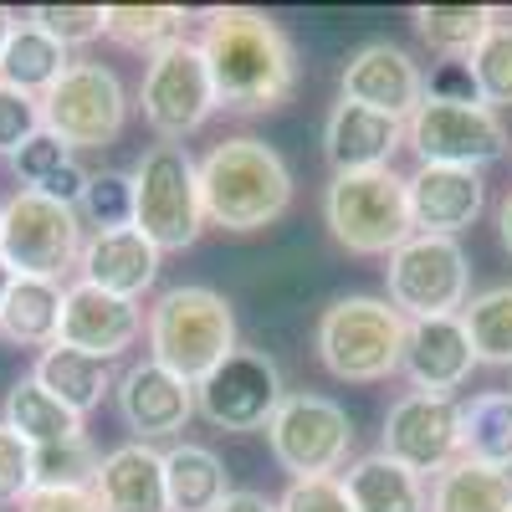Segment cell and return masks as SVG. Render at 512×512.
Returning a JSON list of instances; mask_svg holds the SVG:
<instances>
[{"label": "cell", "instance_id": "obj_28", "mask_svg": "<svg viewBox=\"0 0 512 512\" xmlns=\"http://www.w3.org/2000/svg\"><path fill=\"white\" fill-rule=\"evenodd\" d=\"M0 420L31 446H52V441H67V436H82V415H72L52 390H41L36 374H21L11 390H6V405H0Z\"/></svg>", "mask_w": 512, "mask_h": 512}, {"label": "cell", "instance_id": "obj_12", "mask_svg": "<svg viewBox=\"0 0 512 512\" xmlns=\"http://www.w3.org/2000/svg\"><path fill=\"white\" fill-rule=\"evenodd\" d=\"M405 144L420 164L446 169H482L507 154V128L487 103H451L425 93L420 108L405 118Z\"/></svg>", "mask_w": 512, "mask_h": 512}, {"label": "cell", "instance_id": "obj_45", "mask_svg": "<svg viewBox=\"0 0 512 512\" xmlns=\"http://www.w3.org/2000/svg\"><path fill=\"white\" fill-rule=\"evenodd\" d=\"M16 287V272L6 267V256H0V303H6V292Z\"/></svg>", "mask_w": 512, "mask_h": 512}, {"label": "cell", "instance_id": "obj_17", "mask_svg": "<svg viewBox=\"0 0 512 512\" xmlns=\"http://www.w3.org/2000/svg\"><path fill=\"white\" fill-rule=\"evenodd\" d=\"M144 333V308L128 303V297H113L103 287H88V282H72L67 297H62V338L57 344L67 349H82L93 359H118L139 344Z\"/></svg>", "mask_w": 512, "mask_h": 512}, {"label": "cell", "instance_id": "obj_18", "mask_svg": "<svg viewBox=\"0 0 512 512\" xmlns=\"http://www.w3.org/2000/svg\"><path fill=\"white\" fill-rule=\"evenodd\" d=\"M405 195L415 236H461L466 226H477L487 205V185L477 169H446V164H420L405 180Z\"/></svg>", "mask_w": 512, "mask_h": 512}, {"label": "cell", "instance_id": "obj_21", "mask_svg": "<svg viewBox=\"0 0 512 512\" xmlns=\"http://www.w3.org/2000/svg\"><path fill=\"white\" fill-rule=\"evenodd\" d=\"M477 369V354H472V338H466V323L461 318H425V323H410V338H405V374L420 395H451L461 390Z\"/></svg>", "mask_w": 512, "mask_h": 512}, {"label": "cell", "instance_id": "obj_3", "mask_svg": "<svg viewBox=\"0 0 512 512\" xmlns=\"http://www.w3.org/2000/svg\"><path fill=\"white\" fill-rule=\"evenodd\" d=\"M405 338H410V318L390 303V297H369V292H349L333 297L318 318V364L344 379V384H379L405 369Z\"/></svg>", "mask_w": 512, "mask_h": 512}, {"label": "cell", "instance_id": "obj_1", "mask_svg": "<svg viewBox=\"0 0 512 512\" xmlns=\"http://www.w3.org/2000/svg\"><path fill=\"white\" fill-rule=\"evenodd\" d=\"M200 57L210 67V88L226 113L256 118L277 113L297 93V47L287 31L246 6H221L205 16L200 31Z\"/></svg>", "mask_w": 512, "mask_h": 512}, {"label": "cell", "instance_id": "obj_44", "mask_svg": "<svg viewBox=\"0 0 512 512\" xmlns=\"http://www.w3.org/2000/svg\"><path fill=\"white\" fill-rule=\"evenodd\" d=\"M497 236H502V251H507V262H512V190H507V200L497 210Z\"/></svg>", "mask_w": 512, "mask_h": 512}, {"label": "cell", "instance_id": "obj_5", "mask_svg": "<svg viewBox=\"0 0 512 512\" xmlns=\"http://www.w3.org/2000/svg\"><path fill=\"white\" fill-rule=\"evenodd\" d=\"M328 236L354 256H395L410 236V195L395 169H364V175H333L323 190Z\"/></svg>", "mask_w": 512, "mask_h": 512}, {"label": "cell", "instance_id": "obj_31", "mask_svg": "<svg viewBox=\"0 0 512 512\" xmlns=\"http://www.w3.org/2000/svg\"><path fill=\"white\" fill-rule=\"evenodd\" d=\"M410 21H415V36L436 57L466 62V57L482 47V36L497 26V11L492 6H415Z\"/></svg>", "mask_w": 512, "mask_h": 512}, {"label": "cell", "instance_id": "obj_16", "mask_svg": "<svg viewBox=\"0 0 512 512\" xmlns=\"http://www.w3.org/2000/svg\"><path fill=\"white\" fill-rule=\"evenodd\" d=\"M338 88H344L349 103H364V108L390 113V118H410L425 98V77L405 47L374 36L349 52L344 72H338Z\"/></svg>", "mask_w": 512, "mask_h": 512}, {"label": "cell", "instance_id": "obj_13", "mask_svg": "<svg viewBox=\"0 0 512 512\" xmlns=\"http://www.w3.org/2000/svg\"><path fill=\"white\" fill-rule=\"evenodd\" d=\"M287 400L282 390V369L262 349H236L221 369H210L195 384V410L216 425V431H267L277 405Z\"/></svg>", "mask_w": 512, "mask_h": 512}, {"label": "cell", "instance_id": "obj_40", "mask_svg": "<svg viewBox=\"0 0 512 512\" xmlns=\"http://www.w3.org/2000/svg\"><path fill=\"white\" fill-rule=\"evenodd\" d=\"M36 134H41V98L16 93V88L0 82V154L16 159Z\"/></svg>", "mask_w": 512, "mask_h": 512}, {"label": "cell", "instance_id": "obj_8", "mask_svg": "<svg viewBox=\"0 0 512 512\" xmlns=\"http://www.w3.org/2000/svg\"><path fill=\"white\" fill-rule=\"evenodd\" d=\"M0 256L16 277L57 282L82 256V216L77 205L47 200L36 190H16L0 205Z\"/></svg>", "mask_w": 512, "mask_h": 512}, {"label": "cell", "instance_id": "obj_29", "mask_svg": "<svg viewBox=\"0 0 512 512\" xmlns=\"http://www.w3.org/2000/svg\"><path fill=\"white\" fill-rule=\"evenodd\" d=\"M461 461L512 472V390H487L461 405Z\"/></svg>", "mask_w": 512, "mask_h": 512}, {"label": "cell", "instance_id": "obj_37", "mask_svg": "<svg viewBox=\"0 0 512 512\" xmlns=\"http://www.w3.org/2000/svg\"><path fill=\"white\" fill-rule=\"evenodd\" d=\"M31 26H41L62 47H88L103 36V6H36L26 11Z\"/></svg>", "mask_w": 512, "mask_h": 512}, {"label": "cell", "instance_id": "obj_9", "mask_svg": "<svg viewBox=\"0 0 512 512\" xmlns=\"http://www.w3.org/2000/svg\"><path fill=\"white\" fill-rule=\"evenodd\" d=\"M267 446H272V461L292 482L333 477L354 451V420L338 400L297 390L277 405V415L267 425Z\"/></svg>", "mask_w": 512, "mask_h": 512}, {"label": "cell", "instance_id": "obj_35", "mask_svg": "<svg viewBox=\"0 0 512 512\" xmlns=\"http://www.w3.org/2000/svg\"><path fill=\"white\" fill-rule=\"evenodd\" d=\"M466 72L477 82V98L497 113V108H512V21H497L482 47L466 57Z\"/></svg>", "mask_w": 512, "mask_h": 512}, {"label": "cell", "instance_id": "obj_22", "mask_svg": "<svg viewBox=\"0 0 512 512\" xmlns=\"http://www.w3.org/2000/svg\"><path fill=\"white\" fill-rule=\"evenodd\" d=\"M93 497L103 512H169L164 451H154L144 441L113 446L93 477Z\"/></svg>", "mask_w": 512, "mask_h": 512}, {"label": "cell", "instance_id": "obj_26", "mask_svg": "<svg viewBox=\"0 0 512 512\" xmlns=\"http://www.w3.org/2000/svg\"><path fill=\"white\" fill-rule=\"evenodd\" d=\"M164 487H169V512H216L231 497L226 461L195 441L164 451Z\"/></svg>", "mask_w": 512, "mask_h": 512}, {"label": "cell", "instance_id": "obj_2", "mask_svg": "<svg viewBox=\"0 0 512 512\" xmlns=\"http://www.w3.org/2000/svg\"><path fill=\"white\" fill-rule=\"evenodd\" d=\"M200 205H205V221L221 231L236 236L267 231L292 205V169L267 139H251V134L221 139L200 159Z\"/></svg>", "mask_w": 512, "mask_h": 512}, {"label": "cell", "instance_id": "obj_38", "mask_svg": "<svg viewBox=\"0 0 512 512\" xmlns=\"http://www.w3.org/2000/svg\"><path fill=\"white\" fill-rule=\"evenodd\" d=\"M67 164H77L72 159V149L62 144V139H52L47 134V128H41V134L11 159V169H16V180H21V190H47L57 175H62V169Z\"/></svg>", "mask_w": 512, "mask_h": 512}, {"label": "cell", "instance_id": "obj_32", "mask_svg": "<svg viewBox=\"0 0 512 512\" xmlns=\"http://www.w3.org/2000/svg\"><path fill=\"white\" fill-rule=\"evenodd\" d=\"M461 323H466V338H472L477 364L512 369V282L477 292L472 303L461 308Z\"/></svg>", "mask_w": 512, "mask_h": 512}, {"label": "cell", "instance_id": "obj_19", "mask_svg": "<svg viewBox=\"0 0 512 512\" xmlns=\"http://www.w3.org/2000/svg\"><path fill=\"white\" fill-rule=\"evenodd\" d=\"M405 144V118L374 113L364 103L338 98L323 123V154L333 175H364V169H390L395 149Z\"/></svg>", "mask_w": 512, "mask_h": 512}, {"label": "cell", "instance_id": "obj_25", "mask_svg": "<svg viewBox=\"0 0 512 512\" xmlns=\"http://www.w3.org/2000/svg\"><path fill=\"white\" fill-rule=\"evenodd\" d=\"M62 282L16 277V287L0 303V338L16 349H52L62 338Z\"/></svg>", "mask_w": 512, "mask_h": 512}, {"label": "cell", "instance_id": "obj_7", "mask_svg": "<svg viewBox=\"0 0 512 512\" xmlns=\"http://www.w3.org/2000/svg\"><path fill=\"white\" fill-rule=\"evenodd\" d=\"M384 287L390 303L410 318H461V308L472 303V262L456 236H410L395 256H384Z\"/></svg>", "mask_w": 512, "mask_h": 512}, {"label": "cell", "instance_id": "obj_34", "mask_svg": "<svg viewBox=\"0 0 512 512\" xmlns=\"http://www.w3.org/2000/svg\"><path fill=\"white\" fill-rule=\"evenodd\" d=\"M98 446L88 436H67L52 446H36V487L41 492H62V487H93L98 477Z\"/></svg>", "mask_w": 512, "mask_h": 512}, {"label": "cell", "instance_id": "obj_6", "mask_svg": "<svg viewBox=\"0 0 512 512\" xmlns=\"http://www.w3.org/2000/svg\"><path fill=\"white\" fill-rule=\"evenodd\" d=\"M134 231H144L159 251H185L200 241V164L185 144H149L134 164Z\"/></svg>", "mask_w": 512, "mask_h": 512}, {"label": "cell", "instance_id": "obj_27", "mask_svg": "<svg viewBox=\"0 0 512 512\" xmlns=\"http://www.w3.org/2000/svg\"><path fill=\"white\" fill-rule=\"evenodd\" d=\"M31 374H36L41 390H52L72 415L98 410V405H103V395L113 390L108 364H103V359H93V354H82V349H67V344L41 349V359H36V369H31Z\"/></svg>", "mask_w": 512, "mask_h": 512}, {"label": "cell", "instance_id": "obj_11", "mask_svg": "<svg viewBox=\"0 0 512 512\" xmlns=\"http://www.w3.org/2000/svg\"><path fill=\"white\" fill-rule=\"evenodd\" d=\"M128 93L113 67L103 62H72L62 82L41 98V128L67 149H108L123 134Z\"/></svg>", "mask_w": 512, "mask_h": 512}, {"label": "cell", "instance_id": "obj_41", "mask_svg": "<svg viewBox=\"0 0 512 512\" xmlns=\"http://www.w3.org/2000/svg\"><path fill=\"white\" fill-rule=\"evenodd\" d=\"M277 512H354V502L338 477H308V482H292L282 492Z\"/></svg>", "mask_w": 512, "mask_h": 512}, {"label": "cell", "instance_id": "obj_4", "mask_svg": "<svg viewBox=\"0 0 512 512\" xmlns=\"http://www.w3.org/2000/svg\"><path fill=\"white\" fill-rule=\"evenodd\" d=\"M144 333H149V359L190 384H200L210 369H221L236 354V313L216 287L200 282L159 292L144 318Z\"/></svg>", "mask_w": 512, "mask_h": 512}, {"label": "cell", "instance_id": "obj_30", "mask_svg": "<svg viewBox=\"0 0 512 512\" xmlns=\"http://www.w3.org/2000/svg\"><path fill=\"white\" fill-rule=\"evenodd\" d=\"M431 512H512V472L456 456L431 482Z\"/></svg>", "mask_w": 512, "mask_h": 512}, {"label": "cell", "instance_id": "obj_10", "mask_svg": "<svg viewBox=\"0 0 512 512\" xmlns=\"http://www.w3.org/2000/svg\"><path fill=\"white\" fill-rule=\"evenodd\" d=\"M139 108H144V123L159 134V144H185L221 108L216 88H210V67L200 57V41L180 36L149 57L144 82H139Z\"/></svg>", "mask_w": 512, "mask_h": 512}, {"label": "cell", "instance_id": "obj_15", "mask_svg": "<svg viewBox=\"0 0 512 512\" xmlns=\"http://www.w3.org/2000/svg\"><path fill=\"white\" fill-rule=\"evenodd\" d=\"M113 400H118V420L128 425V436L154 446V441L180 436L190 425V415H195V384L180 379V374H169L154 359H144V364H134L113 384Z\"/></svg>", "mask_w": 512, "mask_h": 512}, {"label": "cell", "instance_id": "obj_46", "mask_svg": "<svg viewBox=\"0 0 512 512\" xmlns=\"http://www.w3.org/2000/svg\"><path fill=\"white\" fill-rule=\"evenodd\" d=\"M11 26H16V16H11L6 6H0V47H6V36H11Z\"/></svg>", "mask_w": 512, "mask_h": 512}, {"label": "cell", "instance_id": "obj_42", "mask_svg": "<svg viewBox=\"0 0 512 512\" xmlns=\"http://www.w3.org/2000/svg\"><path fill=\"white\" fill-rule=\"evenodd\" d=\"M21 512H103V507H98L93 487H62V492H41L36 487L21 502Z\"/></svg>", "mask_w": 512, "mask_h": 512}, {"label": "cell", "instance_id": "obj_24", "mask_svg": "<svg viewBox=\"0 0 512 512\" xmlns=\"http://www.w3.org/2000/svg\"><path fill=\"white\" fill-rule=\"evenodd\" d=\"M67 67H72L67 47H62V41H52L41 26H31L26 16L11 26L6 47H0V82L16 88V93H31V98H47L57 82H62Z\"/></svg>", "mask_w": 512, "mask_h": 512}, {"label": "cell", "instance_id": "obj_39", "mask_svg": "<svg viewBox=\"0 0 512 512\" xmlns=\"http://www.w3.org/2000/svg\"><path fill=\"white\" fill-rule=\"evenodd\" d=\"M36 492V446L0 420V502H26Z\"/></svg>", "mask_w": 512, "mask_h": 512}, {"label": "cell", "instance_id": "obj_23", "mask_svg": "<svg viewBox=\"0 0 512 512\" xmlns=\"http://www.w3.org/2000/svg\"><path fill=\"white\" fill-rule=\"evenodd\" d=\"M338 482H344L354 512H431V492H425V477H415L410 466L390 461L384 451L359 456Z\"/></svg>", "mask_w": 512, "mask_h": 512}, {"label": "cell", "instance_id": "obj_20", "mask_svg": "<svg viewBox=\"0 0 512 512\" xmlns=\"http://www.w3.org/2000/svg\"><path fill=\"white\" fill-rule=\"evenodd\" d=\"M159 256L164 251L144 231H134V226H123V231H93L88 241H82V256H77V272H82L77 282L139 303V297L154 287V277H159Z\"/></svg>", "mask_w": 512, "mask_h": 512}, {"label": "cell", "instance_id": "obj_14", "mask_svg": "<svg viewBox=\"0 0 512 512\" xmlns=\"http://www.w3.org/2000/svg\"><path fill=\"white\" fill-rule=\"evenodd\" d=\"M379 451L410 466L415 477L425 472H446V466L461 456V405L451 395H420L405 390L390 415H384V431H379Z\"/></svg>", "mask_w": 512, "mask_h": 512}, {"label": "cell", "instance_id": "obj_36", "mask_svg": "<svg viewBox=\"0 0 512 512\" xmlns=\"http://www.w3.org/2000/svg\"><path fill=\"white\" fill-rule=\"evenodd\" d=\"M77 216H88L93 231L134 226V175H118V169L88 175V190H82V200H77Z\"/></svg>", "mask_w": 512, "mask_h": 512}, {"label": "cell", "instance_id": "obj_43", "mask_svg": "<svg viewBox=\"0 0 512 512\" xmlns=\"http://www.w3.org/2000/svg\"><path fill=\"white\" fill-rule=\"evenodd\" d=\"M216 512H277V502H267L262 492H231Z\"/></svg>", "mask_w": 512, "mask_h": 512}, {"label": "cell", "instance_id": "obj_33", "mask_svg": "<svg viewBox=\"0 0 512 512\" xmlns=\"http://www.w3.org/2000/svg\"><path fill=\"white\" fill-rule=\"evenodd\" d=\"M103 36H113L128 52H164L169 41L185 36L180 6H103Z\"/></svg>", "mask_w": 512, "mask_h": 512}]
</instances>
